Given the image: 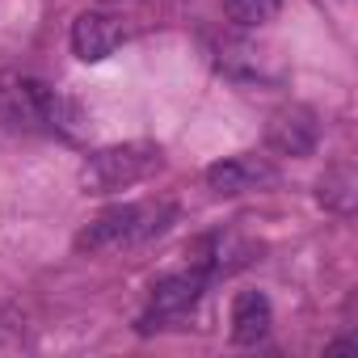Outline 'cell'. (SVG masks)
I'll list each match as a JSON object with an SVG mask.
<instances>
[{
  "instance_id": "obj_8",
  "label": "cell",
  "mask_w": 358,
  "mask_h": 358,
  "mask_svg": "<svg viewBox=\"0 0 358 358\" xmlns=\"http://www.w3.org/2000/svg\"><path fill=\"white\" fill-rule=\"evenodd\" d=\"M266 333H270V299L262 291H241L232 299V341L257 345Z\"/></svg>"
},
{
  "instance_id": "obj_4",
  "label": "cell",
  "mask_w": 358,
  "mask_h": 358,
  "mask_svg": "<svg viewBox=\"0 0 358 358\" xmlns=\"http://www.w3.org/2000/svg\"><path fill=\"white\" fill-rule=\"evenodd\" d=\"M207 274L203 270H186V274H169V278H160L156 287H152V316H143L139 320V329L148 333V329H156V324H164V320H173V316H182V312H190L194 303H199V295L207 291Z\"/></svg>"
},
{
  "instance_id": "obj_2",
  "label": "cell",
  "mask_w": 358,
  "mask_h": 358,
  "mask_svg": "<svg viewBox=\"0 0 358 358\" xmlns=\"http://www.w3.org/2000/svg\"><path fill=\"white\" fill-rule=\"evenodd\" d=\"M160 164V152L152 143H122V148H101L85 160L80 169V186L85 194H114V190H127L135 182Z\"/></svg>"
},
{
  "instance_id": "obj_9",
  "label": "cell",
  "mask_w": 358,
  "mask_h": 358,
  "mask_svg": "<svg viewBox=\"0 0 358 358\" xmlns=\"http://www.w3.org/2000/svg\"><path fill=\"white\" fill-rule=\"evenodd\" d=\"M316 199L329 207V211H354V199H358V177H354V169L350 164H333L324 177H320V190H316Z\"/></svg>"
},
{
  "instance_id": "obj_3",
  "label": "cell",
  "mask_w": 358,
  "mask_h": 358,
  "mask_svg": "<svg viewBox=\"0 0 358 358\" xmlns=\"http://www.w3.org/2000/svg\"><path fill=\"white\" fill-rule=\"evenodd\" d=\"M257 253H262V245H253L241 232H211L190 245V266L203 270L207 278H220V274H236V270L253 266Z\"/></svg>"
},
{
  "instance_id": "obj_6",
  "label": "cell",
  "mask_w": 358,
  "mask_h": 358,
  "mask_svg": "<svg viewBox=\"0 0 358 358\" xmlns=\"http://www.w3.org/2000/svg\"><path fill=\"white\" fill-rule=\"evenodd\" d=\"M320 139V127H316V114L303 110V106H287L270 118L266 127V143L282 156H308Z\"/></svg>"
},
{
  "instance_id": "obj_7",
  "label": "cell",
  "mask_w": 358,
  "mask_h": 358,
  "mask_svg": "<svg viewBox=\"0 0 358 358\" xmlns=\"http://www.w3.org/2000/svg\"><path fill=\"white\" fill-rule=\"evenodd\" d=\"M122 43V26L110 13H80L72 22V51L85 64H101L106 55H114Z\"/></svg>"
},
{
  "instance_id": "obj_1",
  "label": "cell",
  "mask_w": 358,
  "mask_h": 358,
  "mask_svg": "<svg viewBox=\"0 0 358 358\" xmlns=\"http://www.w3.org/2000/svg\"><path fill=\"white\" fill-rule=\"evenodd\" d=\"M173 220H177V207H173V203H122V207L101 211V215L76 236V249H80V253H118V249H135V245H148V241H156L160 232H169Z\"/></svg>"
},
{
  "instance_id": "obj_11",
  "label": "cell",
  "mask_w": 358,
  "mask_h": 358,
  "mask_svg": "<svg viewBox=\"0 0 358 358\" xmlns=\"http://www.w3.org/2000/svg\"><path fill=\"white\" fill-rule=\"evenodd\" d=\"M324 354H358V341H333Z\"/></svg>"
},
{
  "instance_id": "obj_10",
  "label": "cell",
  "mask_w": 358,
  "mask_h": 358,
  "mask_svg": "<svg viewBox=\"0 0 358 358\" xmlns=\"http://www.w3.org/2000/svg\"><path fill=\"white\" fill-rule=\"evenodd\" d=\"M282 9V0H224V13L245 26V30H257V26H270Z\"/></svg>"
},
{
  "instance_id": "obj_5",
  "label": "cell",
  "mask_w": 358,
  "mask_h": 358,
  "mask_svg": "<svg viewBox=\"0 0 358 358\" xmlns=\"http://www.w3.org/2000/svg\"><path fill=\"white\" fill-rule=\"evenodd\" d=\"M274 164L262 160V156H224L207 169V186L220 194V199H236V194H249V190H262L274 182Z\"/></svg>"
}]
</instances>
